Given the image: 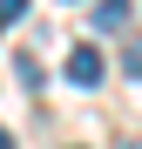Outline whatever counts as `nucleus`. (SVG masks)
Wrapping results in <instances>:
<instances>
[{"instance_id":"f257e3e1","label":"nucleus","mask_w":142,"mask_h":149,"mask_svg":"<svg viewBox=\"0 0 142 149\" xmlns=\"http://www.w3.org/2000/svg\"><path fill=\"white\" fill-rule=\"evenodd\" d=\"M68 81H75V88H95V81H102V54H95V47H75V54H68Z\"/></svg>"},{"instance_id":"f03ea898","label":"nucleus","mask_w":142,"mask_h":149,"mask_svg":"<svg viewBox=\"0 0 142 149\" xmlns=\"http://www.w3.org/2000/svg\"><path fill=\"white\" fill-rule=\"evenodd\" d=\"M95 27H102V34L129 27V0H102V7H95Z\"/></svg>"},{"instance_id":"20e7f679","label":"nucleus","mask_w":142,"mask_h":149,"mask_svg":"<svg viewBox=\"0 0 142 149\" xmlns=\"http://www.w3.org/2000/svg\"><path fill=\"white\" fill-rule=\"evenodd\" d=\"M0 149H14V136H7V129H0Z\"/></svg>"},{"instance_id":"7ed1b4c3","label":"nucleus","mask_w":142,"mask_h":149,"mask_svg":"<svg viewBox=\"0 0 142 149\" xmlns=\"http://www.w3.org/2000/svg\"><path fill=\"white\" fill-rule=\"evenodd\" d=\"M20 14H27V0H0V27H14Z\"/></svg>"}]
</instances>
